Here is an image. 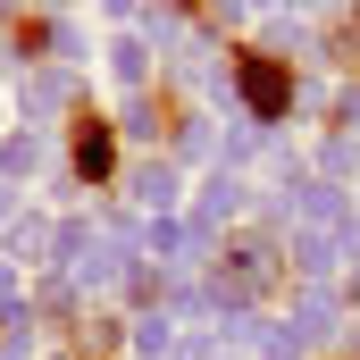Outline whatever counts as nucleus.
<instances>
[{"label":"nucleus","instance_id":"nucleus-2","mask_svg":"<svg viewBox=\"0 0 360 360\" xmlns=\"http://www.w3.org/2000/svg\"><path fill=\"white\" fill-rule=\"evenodd\" d=\"M76 168H84V176H101V168H109V134H101V126H84V134H76Z\"/></svg>","mask_w":360,"mask_h":360},{"label":"nucleus","instance_id":"nucleus-1","mask_svg":"<svg viewBox=\"0 0 360 360\" xmlns=\"http://www.w3.org/2000/svg\"><path fill=\"white\" fill-rule=\"evenodd\" d=\"M243 101H252L260 117H285V101H293L285 68H269V59H243Z\"/></svg>","mask_w":360,"mask_h":360}]
</instances>
